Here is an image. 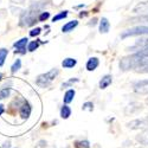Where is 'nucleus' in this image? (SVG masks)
I'll return each mask as SVG.
<instances>
[{"label":"nucleus","mask_w":148,"mask_h":148,"mask_svg":"<svg viewBox=\"0 0 148 148\" xmlns=\"http://www.w3.org/2000/svg\"><path fill=\"white\" fill-rule=\"evenodd\" d=\"M4 110H5V109H4V106H3V104H0V115L4 113Z\"/></svg>","instance_id":"cd10ccee"},{"label":"nucleus","mask_w":148,"mask_h":148,"mask_svg":"<svg viewBox=\"0 0 148 148\" xmlns=\"http://www.w3.org/2000/svg\"><path fill=\"white\" fill-rule=\"evenodd\" d=\"M13 3H16V4H24L25 3V0H12Z\"/></svg>","instance_id":"bb28decb"},{"label":"nucleus","mask_w":148,"mask_h":148,"mask_svg":"<svg viewBox=\"0 0 148 148\" xmlns=\"http://www.w3.org/2000/svg\"><path fill=\"white\" fill-rule=\"evenodd\" d=\"M76 59L73 58H65L63 62H62V65H63V68H66V69H70V68H73L76 65Z\"/></svg>","instance_id":"4468645a"},{"label":"nucleus","mask_w":148,"mask_h":148,"mask_svg":"<svg viewBox=\"0 0 148 148\" xmlns=\"http://www.w3.org/2000/svg\"><path fill=\"white\" fill-rule=\"evenodd\" d=\"M34 12H36V11H34ZM34 12L29 11V12H26V13H24V16H23V18H21V25H23V26L33 25L34 21H36Z\"/></svg>","instance_id":"39448f33"},{"label":"nucleus","mask_w":148,"mask_h":148,"mask_svg":"<svg viewBox=\"0 0 148 148\" xmlns=\"http://www.w3.org/2000/svg\"><path fill=\"white\" fill-rule=\"evenodd\" d=\"M139 34H148V25L147 26H136L129 30H126L121 34L122 38H127V37H133V36H139Z\"/></svg>","instance_id":"7ed1b4c3"},{"label":"nucleus","mask_w":148,"mask_h":148,"mask_svg":"<svg viewBox=\"0 0 148 148\" xmlns=\"http://www.w3.org/2000/svg\"><path fill=\"white\" fill-rule=\"evenodd\" d=\"M58 73H59V71L57 69H52L49 72L44 73V75L38 76V78H37V84H38L39 87H42V88H46L47 85L56 78V76L58 75Z\"/></svg>","instance_id":"f03ea898"},{"label":"nucleus","mask_w":148,"mask_h":148,"mask_svg":"<svg viewBox=\"0 0 148 148\" xmlns=\"http://www.w3.org/2000/svg\"><path fill=\"white\" fill-rule=\"evenodd\" d=\"M38 46H39V42H36V40H34V42H31V43L29 44L27 50H29V51H34Z\"/></svg>","instance_id":"412c9836"},{"label":"nucleus","mask_w":148,"mask_h":148,"mask_svg":"<svg viewBox=\"0 0 148 148\" xmlns=\"http://www.w3.org/2000/svg\"><path fill=\"white\" fill-rule=\"evenodd\" d=\"M3 148H10V142H7V143H5Z\"/></svg>","instance_id":"c85d7f7f"},{"label":"nucleus","mask_w":148,"mask_h":148,"mask_svg":"<svg viewBox=\"0 0 148 148\" xmlns=\"http://www.w3.org/2000/svg\"><path fill=\"white\" fill-rule=\"evenodd\" d=\"M68 17V11H63V12H60V13H58L57 16H55L53 18H52V21L55 23V21H58V20H60V19H64V18H66Z\"/></svg>","instance_id":"a211bd4d"},{"label":"nucleus","mask_w":148,"mask_h":148,"mask_svg":"<svg viewBox=\"0 0 148 148\" xmlns=\"http://www.w3.org/2000/svg\"><path fill=\"white\" fill-rule=\"evenodd\" d=\"M7 53H8L7 49H0V66L4 65L5 59H6V57H7Z\"/></svg>","instance_id":"dca6fc26"},{"label":"nucleus","mask_w":148,"mask_h":148,"mask_svg":"<svg viewBox=\"0 0 148 148\" xmlns=\"http://www.w3.org/2000/svg\"><path fill=\"white\" fill-rule=\"evenodd\" d=\"M138 140L141 142V143H143V145H148V129L147 130H145L140 136L138 138Z\"/></svg>","instance_id":"f3484780"},{"label":"nucleus","mask_w":148,"mask_h":148,"mask_svg":"<svg viewBox=\"0 0 148 148\" xmlns=\"http://www.w3.org/2000/svg\"><path fill=\"white\" fill-rule=\"evenodd\" d=\"M134 90H135V92L141 94V95L148 94V79L138 82L136 84L134 85Z\"/></svg>","instance_id":"423d86ee"},{"label":"nucleus","mask_w":148,"mask_h":148,"mask_svg":"<svg viewBox=\"0 0 148 148\" xmlns=\"http://www.w3.org/2000/svg\"><path fill=\"white\" fill-rule=\"evenodd\" d=\"M27 38H21L20 40H18V42H16L14 43V47L17 49L16 50V52H21V53H24L25 51V49H26V44H27Z\"/></svg>","instance_id":"0eeeda50"},{"label":"nucleus","mask_w":148,"mask_h":148,"mask_svg":"<svg viewBox=\"0 0 148 148\" xmlns=\"http://www.w3.org/2000/svg\"><path fill=\"white\" fill-rule=\"evenodd\" d=\"M136 46H148V39H143L142 42H139V43H136Z\"/></svg>","instance_id":"a878e982"},{"label":"nucleus","mask_w":148,"mask_h":148,"mask_svg":"<svg viewBox=\"0 0 148 148\" xmlns=\"http://www.w3.org/2000/svg\"><path fill=\"white\" fill-rule=\"evenodd\" d=\"M138 55L141 56V57H143V58H148V46L145 47V49H142V50H140L138 52Z\"/></svg>","instance_id":"5701e85b"},{"label":"nucleus","mask_w":148,"mask_h":148,"mask_svg":"<svg viewBox=\"0 0 148 148\" xmlns=\"http://www.w3.org/2000/svg\"><path fill=\"white\" fill-rule=\"evenodd\" d=\"M8 95H10V89L8 88L7 89H3L1 91H0V100H4V98L8 97Z\"/></svg>","instance_id":"4be33fe9"},{"label":"nucleus","mask_w":148,"mask_h":148,"mask_svg":"<svg viewBox=\"0 0 148 148\" xmlns=\"http://www.w3.org/2000/svg\"><path fill=\"white\" fill-rule=\"evenodd\" d=\"M1 78H3V73L0 72V81H1Z\"/></svg>","instance_id":"c756f323"},{"label":"nucleus","mask_w":148,"mask_h":148,"mask_svg":"<svg viewBox=\"0 0 148 148\" xmlns=\"http://www.w3.org/2000/svg\"><path fill=\"white\" fill-rule=\"evenodd\" d=\"M110 29V23L107 18H102L100 21V32L101 33H107Z\"/></svg>","instance_id":"1a4fd4ad"},{"label":"nucleus","mask_w":148,"mask_h":148,"mask_svg":"<svg viewBox=\"0 0 148 148\" xmlns=\"http://www.w3.org/2000/svg\"><path fill=\"white\" fill-rule=\"evenodd\" d=\"M49 17H50V13H49V12H43V13L39 16V20H40V21H44V20H46Z\"/></svg>","instance_id":"b1692460"},{"label":"nucleus","mask_w":148,"mask_h":148,"mask_svg":"<svg viewBox=\"0 0 148 148\" xmlns=\"http://www.w3.org/2000/svg\"><path fill=\"white\" fill-rule=\"evenodd\" d=\"M146 58L139 56L138 53L135 55H132V56H128V57H125L122 58L121 62H120V68L122 70H130V69H138L143 62H145Z\"/></svg>","instance_id":"f257e3e1"},{"label":"nucleus","mask_w":148,"mask_h":148,"mask_svg":"<svg viewBox=\"0 0 148 148\" xmlns=\"http://www.w3.org/2000/svg\"><path fill=\"white\" fill-rule=\"evenodd\" d=\"M30 114H31V107L27 103H25L20 109V115H21L23 119H26V117L30 116Z\"/></svg>","instance_id":"ddd939ff"},{"label":"nucleus","mask_w":148,"mask_h":148,"mask_svg":"<svg viewBox=\"0 0 148 148\" xmlns=\"http://www.w3.org/2000/svg\"><path fill=\"white\" fill-rule=\"evenodd\" d=\"M75 90L73 89H70V90H68L66 92H65V95H64V97H63V101H64V103H70V102H72V100H73V97H75Z\"/></svg>","instance_id":"f8f14e48"},{"label":"nucleus","mask_w":148,"mask_h":148,"mask_svg":"<svg viewBox=\"0 0 148 148\" xmlns=\"http://www.w3.org/2000/svg\"><path fill=\"white\" fill-rule=\"evenodd\" d=\"M77 25H78V21H77V20L69 21V23L65 24L63 27H62V31H63V32H70V31H72L73 29H75Z\"/></svg>","instance_id":"9b49d317"},{"label":"nucleus","mask_w":148,"mask_h":148,"mask_svg":"<svg viewBox=\"0 0 148 148\" xmlns=\"http://www.w3.org/2000/svg\"><path fill=\"white\" fill-rule=\"evenodd\" d=\"M135 14H139L140 17H148V1H142L138 4L133 8Z\"/></svg>","instance_id":"20e7f679"},{"label":"nucleus","mask_w":148,"mask_h":148,"mask_svg":"<svg viewBox=\"0 0 148 148\" xmlns=\"http://www.w3.org/2000/svg\"><path fill=\"white\" fill-rule=\"evenodd\" d=\"M90 145L88 141H78L76 142V148H89Z\"/></svg>","instance_id":"aec40b11"},{"label":"nucleus","mask_w":148,"mask_h":148,"mask_svg":"<svg viewBox=\"0 0 148 148\" xmlns=\"http://www.w3.org/2000/svg\"><path fill=\"white\" fill-rule=\"evenodd\" d=\"M40 31H42V30H40L39 27H37V29H33V30H32V31L30 32V36H31V37H34V36H38V34L40 33Z\"/></svg>","instance_id":"393cba45"},{"label":"nucleus","mask_w":148,"mask_h":148,"mask_svg":"<svg viewBox=\"0 0 148 148\" xmlns=\"http://www.w3.org/2000/svg\"><path fill=\"white\" fill-rule=\"evenodd\" d=\"M98 64H100V60H98V58L92 57V58H90L87 62V70L88 71H94L98 66Z\"/></svg>","instance_id":"6e6552de"},{"label":"nucleus","mask_w":148,"mask_h":148,"mask_svg":"<svg viewBox=\"0 0 148 148\" xmlns=\"http://www.w3.org/2000/svg\"><path fill=\"white\" fill-rule=\"evenodd\" d=\"M71 115V109L68 107V106H63L60 109V116L63 119H68L69 116Z\"/></svg>","instance_id":"2eb2a0df"},{"label":"nucleus","mask_w":148,"mask_h":148,"mask_svg":"<svg viewBox=\"0 0 148 148\" xmlns=\"http://www.w3.org/2000/svg\"><path fill=\"white\" fill-rule=\"evenodd\" d=\"M112 82H113V77L110 76V75H107V76H104L101 81H100V88L101 89H106V88H108L110 84H112Z\"/></svg>","instance_id":"9d476101"},{"label":"nucleus","mask_w":148,"mask_h":148,"mask_svg":"<svg viewBox=\"0 0 148 148\" xmlns=\"http://www.w3.org/2000/svg\"><path fill=\"white\" fill-rule=\"evenodd\" d=\"M20 66H21V60H20V59H17V60L14 62V64L12 65V68H11L12 72H16V71H18V70L20 69Z\"/></svg>","instance_id":"6ab92c4d"}]
</instances>
